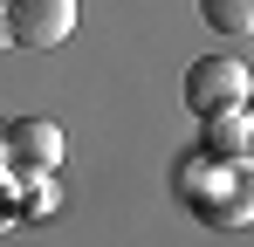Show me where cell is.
Instances as JSON below:
<instances>
[{
    "label": "cell",
    "instance_id": "1",
    "mask_svg": "<svg viewBox=\"0 0 254 247\" xmlns=\"http://www.w3.org/2000/svg\"><path fill=\"white\" fill-rule=\"evenodd\" d=\"M186 110L192 117H220V110H248V69L234 55H199L186 69Z\"/></svg>",
    "mask_w": 254,
    "mask_h": 247
},
{
    "label": "cell",
    "instance_id": "2",
    "mask_svg": "<svg viewBox=\"0 0 254 247\" xmlns=\"http://www.w3.org/2000/svg\"><path fill=\"white\" fill-rule=\"evenodd\" d=\"M0 165L21 172V179H48L62 165V130L48 117H21V124H0Z\"/></svg>",
    "mask_w": 254,
    "mask_h": 247
},
{
    "label": "cell",
    "instance_id": "3",
    "mask_svg": "<svg viewBox=\"0 0 254 247\" xmlns=\"http://www.w3.org/2000/svg\"><path fill=\"white\" fill-rule=\"evenodd\" d=\"M14 48H62L76 35V0H7Z\"/></svg>",
    "mask_w": 254,
    "mask_h": 247
},
{
    "label": "cell",
    "instance_id": "4",
    "mask_svg": "<svg viewBox=\"0 0 254 247\" xmlns=\"http://www.w3.org/2000/svg\"><path fill=\"white\" fill-rule=\"evenodd\" d=\"M206 151H213L220 165L254 158V124L241 117V110H220V117H206Z\"/></svg>",
    "mask_w": 254,
    "mask_h": 247
},
{
    "label": "cell",
    "instance_id": "5",
    "mask_svg": "<svg viewBox=\"0 0 254 247\" xmlns=\"http://www.w3.org/2000/svg\"><path fill=\"white\" fill-rule=\"evenodd\" d=\"M199 21L213 35H254V0H199Z\"/></svg>",
    "mask_w": 254,
    "mask_h": 247
},
{
    "label": "cell",
    "instance_id": "6",
    "mask_svg": "<svg viewBox=\"0 0 254 247\" xmlns=\"http://www.w3.org/2000/svg\"><path fill=\"white\" fill-rule=\"evenodd\" d=\"M7 41H14V35H7V7H0V48H7Z\"/></svg>",
    "mask_w": 254,
    "mask_h": 247
}]
</instances>
